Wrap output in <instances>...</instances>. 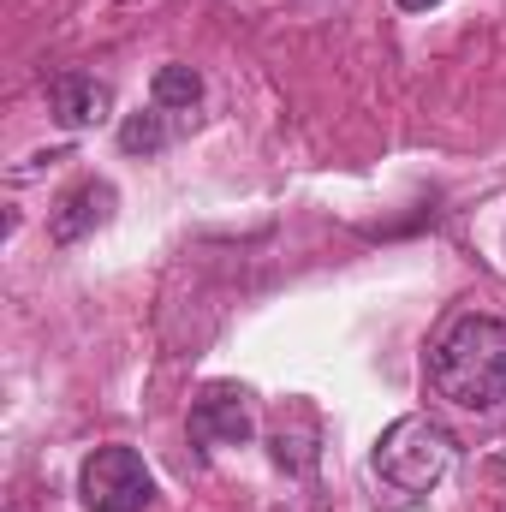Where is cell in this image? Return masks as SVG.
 Wrapping results in <instances>:
<instances>
[{
  "mask_svg": "<svg viewBox=\"0 0 506 512\" xmlns=\"http://www.w3.org/2000/svg\"><path fill=\"white\" fill-rule=\"evenodd\" d=\"M191 435L203 441V447H245L256 435V405L245 387L233 382H215L197 393V405H191Z\"/></svg>",
  "mask_w": 506,
  "mask_h": 512,
  "instance_id": "277c9868",
  "label": "cell"
},
{
  "mask_svg": "<svg viewBox=\"0 0 506 512\" xmlns=\"http://www.w3.org/2000/svg\"><path fill=\"white\" fill-rule=\"evenodd\" d=\"M179 131H185V120H173V114H161V108L149 102V114H131L126 126H120V149H126V155H161Z\"/></svg>",
  "mask_w": 506,
  "mask_h": 512,
  "instance_id": "ba28073f",
  "label": "cell"
},
{
  "mask_svg": "<svg viewBox=\"0 0 506 512\" xmlns=\"http://www.w3.org/2000/svg\"><path fill=\"white\" fill-rule=\"evenodd\" d=\"M405 12H429V6H441V0H399Z\"/></svg>",
  "mask_w": 506,
  "mask_h": 512,
  "instance_id": "9c48e42d",
  "label": "cell"
},
{
  "mask_svg": "<svg viewBox=\"0 0 506 512\" xmlns=\"http://www.w3.org/2000/svg\"><path fill=\"white\" fill-rule=\"evenodd\" d=\"M48 108L66 131H90L114 120V90L90 72H60V78H48Z\"/></svg>",
  "mask_w": 506,
  "mask_h": 512,
  "instance_id": "8992f818",
  "label": "cell"
},
{
  "mask_svg": "<svg viewBox=\"0 0 506 512\" xmlns=\"http://www.w3.org/2000/svg\"><path fill=\"white\" fill-rule=\"evenodd\" d=\"M78 501L84 512H143L155 501V477L137 447H96L78 465Z\"/></svg>",
  "mask_w": 506,
  "mask_h": 512,
  "instance_id": "3957f363",
  "label": "cell"
},
{
  "mask_svg": "<svg viewBox=\"0 0 506 512\" xmlns=\"http://www.w3.org/2000/svg\"><path fill=\"white\" fill-rule=\"evenodd\" d=\"M114 203H120V191H114L108 179H78V185L54 203V215H48L54 245H78V239H90L96 227H108V221H114Z\"/></svg>",
  "mask_w": 506,
  "mask_h": 512,
  "instance_id": "5b68a950",
  "label": "cell"
},
{
  "mask_svg": "<svg viewBox=\"0 0 506 512\" xmlns=\"http://www.w3.org/2000/svg\"><path fill=\"white\" fill-rule=\"evenodd\" d=\"M429 382L447 405L489 417L506 405V322L501 316H453L429 346Z\"/></svg>",
  "mask_w": 506,
  "mask_h": 512,
  "instance_id": "6da1fadb",
  "label": "cell"
},
{
  "mask_svg": "<svg viewBox=\"0 0 506 512\" xmlns=\"http://www.w3.org/2000/svg\"><path fill=\"white\" fill-rule=\"evenodd\" d=\"M149 102L161 108V114H173V120H191V108L203 102V78L191 72V66H161L155 72V84H149Z\"/></svg>",
  "mask_w": 506,
  "mask_h": 512,
  "instance_id": "52a82bcc",
  "label": "cell"
},
{
  "mask_svg": "<svg viewBox=\"0 0 506 512\" xmlns=\"http://www.w3.org/2000/svg\"><path fill=\"white\" fill-rule=\"evenodd\" d=\"M453 459H459V441L423 411L393 417L376 441V477L387 489H399V495H429L453 471Z\"/></svg>",
  "mask_w": 506,
  "mask_h": 512,
  "instance_id": "7a4b0ae2",
  "label": "cell"
}]
</instances>
